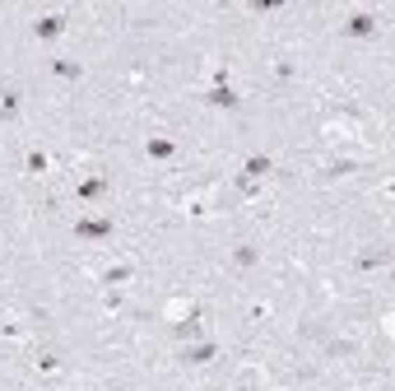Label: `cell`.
I'll return each mask as SVG.
<instances>
[{
	"instance_id": "obj_15",
	"label": "cell",
	"mask_w": 395,
	"mask_h": 391,
	"mask_svg": "<svg viewBox=\"0 0 395 391\" xmlns=\"http://www.w3.org/2000/svg\"><path fill=\"white\" fill-rule=\"evenodd\" d=\"M237 391H256V387H237Z\"/></svg>"
},
{
	"instance_id": "obj_2",
	"label": "cell",
	"mask_w": 395,
	"mask_h": 391,
	"mask_svg": "<svg viewBox=\"0 0 395 391\" xmlns=\"http://www.w3.org/2000/svg\"><path fill=\"white\" fill-rule=\"evenodd\" d=\"M270 172H275V158H270V154H251L242 163V177H247V182H261V177H270Z\"/></svg>"
},
{
	"instance_id": "obj_12",
	"label": "cell",
	"mask_w": 395,
	"mask_h": 391,
	"mask_svg": "<svg viewBox=\"0 0 395 391\" xmlns=\"http://www.w3.org/2000/svg\"><path fill=\"white\" fill-rule=\"evenodd\" d=\"M130 280V266H112V270L102 275V284H126Z\"/></svg>"
},
{
	"instance_id": "obj_4",
	"label": "cell",
	"mask_w": 395,
	"mask_h": 391,
	"mask_svg": "<svg viewBox=\"0 0 395 391\" xmlns=\"http://www.w3.org/2000/svg\"><path fill=\"white\" fill-rule=\"evenodd\" d=\"M65 24H70L65 14H42L38 24H33V33H38V38H61V33H65Z\"/></svg>"
},
{
	"instance_id": "obj_7",
	"label": "cell",
	"mask_w": 395,
	"mask_h": 391,
	"mask_svg": "<svg viewBox=\"0 0 395 391\" xmlns=\"http://www.w3.org/2000/svg\"><path fill=\"white\" fill-rule=\"evenodd\" d=\"M144 154H149V158H172V154H177V140H167V135H153V140L144 144Z\"/></svg>"
},
{
	"instance_id": "obj_8",
	"label": "cell",
	"mask_w": 395,
	"mask_h": 391,
	"mask_svg": "<svg viewBox=\"0 0 395 391\" xmlns=\"http://www.w3.org/2000/svg\"><path fill=\"white\" fill-rule=\"evenodd\" d=\"M102 191H107V177H84L79 182V200H98Z\"/></svg>"
},
{
	"instance_id": "obj_9",
	"label": "cell",
	"mask_w": 395,
	"mask_h": 391,
	"mask_svg": "<svg viewBox=\"0 0 395 391\" xmlns=\"http://www.w3.org/2000/svg\"><path fill=\"white\" fill-rule=\"evenodd\" d=\"M256 256H261L256 247H237V252H233V266H237V270H247V266H256Z\"/></svg>"
},
{
	"instance_id": "obj_3",
	"label": "cell",
	"mask_w": 395,
	"mask_h": 391,
	"mask_svg": "<svg viewBox=\"0 0 395 391\" xmlns=\"http://www.w3.org/2000/svg\"><path fill=\"white\" fill-rule=\"evenodd\" d=\"M209 359H219V345H214V340L186 345V354H181V364H209Z\"/></svg>"
},
{
	"instance_id": "obj_1",
	"label": "cell",
	"mask_w": 395,
	"mask_h": 391,
	"mask_svg": "<svg viewBox=\"0 0 395 391\" xmlns=\"http://www.w3.org/2000/svg\"><path fill=\"white\" fill-rule=\"evenodd\" d=\"M75 233H79V238H89V242H102V238H112V233H116V224H112V219H79V224H75Z\"/></svg>"
},
{
	"instance_id": "obj_13",
	"label": "cell",
	"mask_w": 395,
	"mask_h": 391,
	"mask_svg": "<svg viewBox=\"0 0 395 391\" xmlns=\"http://www.w3.org/2000/svg\"><path fill=\"white\" fill-rule=\"evenodd\" d=\"M14 107H19V89H5V103H0V121L14 117Z\"/></svg>"
},
{
	"instance_id": "obj_10",
	"label": "cell",
	"mask_w": 395,
	"mask_h": 391,
	"mask_svg": "<svg viewBox=\"0 0 395 391\" xmlns=\"http://www.w3.org/2000/svg\"><path fill=\"white\" fill-rule=\"evenodd\" d=\"M51 70H56L61 79H79V61H65V56H61V61H51Z\"/></svg>"
},
{
	"instance_id": "obj_14",
	"label": "cell",
	"mask_w": 395,
	"mask_h": 391,
	"mask_svg": "<svg viewBox=\"0 0 395 391\" xmlns=\"http://www.w3.org/2000/svg\"><path fill=\"white\" fill-rule=\"evenodd\" d=\"M172 331H177L181 340H191V336H200V322H177V326H172Z\"/></svg>"
},
{
	"instance_id": "obj_6",
	"label": "cell",
	"mask_w": 395,
	"mask_h": 391,
	"mask_svg": "<svg viewBox=\"0 0 395 391\" xmlns=\"http://www.w3.org/2000/svg\"><path fill=\"white\" fill-rule=\"evenodd\" d=\"M345 33L349 38H372V33H377V19H372V14H354L345 24Z\"/></svg>"
},
{
	"instance_id": "obj_11",
	"label": "cell",
	"mask_w": 395,
	"mask_h": 391,
	"mask_svg": "<svg viewBox=\"0 0 395 391\" xmlns=\"http://www.w3.org/2000/svg\"><path fill=\"white\" fill-rule=\"evenodd\" d=\"M47 168H51V158L42 149H28V172H47Z\"/></svg>"
},
{
	"instance_id": "obj_5",
	"label": "cell",
	"mask_w": 395,
	"mask_h": 391,
	"mask_svg": "<svg viewBox=\"0 0 395 391\" xmlns=\"http://www.w3.org/2000/svg\"><path fill=\"white\" fill-rule=\"evenodd\" d=\"M205 103H209V107H237L242 98L233 93V84H214V89L205 93Z\"/></svg>"
}]
</instances>
